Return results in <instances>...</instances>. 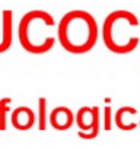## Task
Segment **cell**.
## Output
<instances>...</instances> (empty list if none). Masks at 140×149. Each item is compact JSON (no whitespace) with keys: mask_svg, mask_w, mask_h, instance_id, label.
Here are the masks:
<instances>
[{"mask_svg":"<svg viewBox=\"0 0 140 149\" xmlns=\"http://www.w3.org/2000/svg\"><path fill=\"white\" fill-rule=\"evenodd\" d=\"M12 111V98H2L0 100V130L5 132L8 127V114Z\"/></svg>","mask_w":140,"mask_h":149,"instance_id":"10","label":"cell"},{"mask_svg":"<svg viewBox=\"0 0 140 149\" xmlns=\"http://www.w3.org/2000/svg\"><path fill=\"white\" fill-rule=\"evenodd\" d=\"M54 26L55 19L47 10H29L21 18L18 25L19 44L31 54H44L55 44Z\"/></svg>","mask_w":140,"mask_h":149,"instance_id":"2","label":"cell"},{"mask_svg":"<svg viewBox=\"0 0 140 149\" xmlns=\"http://www.w3.org/2000/svg\"><path fill=\"white\" fill-rule=\"evenodd\" d=\"M101 117L104 118V129H105L107 132H110V130H111V121H112V110H111L110 105H107V107L104 108V113H102Z\"/></svg>","mask_w":140,"mask_h":149,"instance_id":"11","label":"cell"},{"mask_svg":"<svg viewBox=\"0 0 140 149\" xmlns=\"http://www.w3.org/2000/svg\"><path fill=\"white\" fill-rule=\"evenodd\" d=\"M140 22L133 12L114 10L111 12L102 25V40L105 47L115 54L131 53L139 45V35L136 29Z\"/></svg>","mask_w":140,"mask_h":149,"instance_id":"3","label":"cell"},{"mask_svg":"<svg viewBox=\"0 0 140 149\" xmlns=\"http://www.w3.org/2000/svg\"><path fill=\"white\" fill-rule=\"evenodd\" d=\"M13 41V12L5 9L0 12V54L8 51Z\"/></svg>","mask_w":140,"mask_h":149,"instance_id":"4","label":"cell"},{"mask_svg":"<svg viewBox=\"0 0 140 149\" xmlns=\"http://www.w3.org/2000/svg\"><path fill=\"white\" fill-rule=\"evenodd\" d=\"M128 114L136 116V114H137V111H136L133 107H121L120 110H117V113H115V116H114V121H115V124H117V127H118V129H121V130H133V129H136V127H137V123L125 124V123L123 121V120H124V117H125V116H128Z\"/></svg>","mask_w":140,"mask_h":149,"instance_id":"8","label":"cell"},{"mask_svg":"<svg viewBox=\"0 0 140 149\" xmlns=\"http://www.w3.org/2000/svg\"><path fill=\"white\" fill-rule=\"evenodd\" d=\"M57 37L60 45L72 54H85L91 51L98 41L99 28L94 15L86 10H70L58 22Z\"/></svg>","mask_w":140,"mask_h":149,"instance_id":"1","label":"cell"},{"mask_svg":"<svg viewBox=\"0 0 140 149\" xmlns=\"http://www.w3.org/2000/svg\"><path fill=\"white\" fill-rule=\"evenodd\" d=\"M99 107H82L79 108V111L75 114V121L78 124V127L80 129V132H91L94 121H95V116Z\"/></svg>","mask_w":140,"mask_h":149,"instance_id":"7","label":"cell"},{"mask_svg":"<svg viewBox=\"0 0 140 149\" xmlns=\"http://www.w3.org/2000/svg\"><path fill=\"white\" fill-rule=\"evenodd\" d=\"M48 113H47V98L41 97L38 100V118H37V123H38V129L41 132L47 130V123H48Z\"/></svg>","mask_w":140,"mask_h":149,"instance_id":"9","label":"cell"},{"mask_svg":"<svg viewBox=\"0 0 140 149\" xmlns=\"http://www.w3.org/2000/svg\"><path fill=\"white\" fill-rule=\"evenodd\" d=\"M48 123L51 124V127H54L55 130L64 132L69 130L75 123V114L72 113V110L61 105V107H55L50 116H48Z\"/></svg>","mask_w":140,"mask_h":149,"instance_id":"5","label":"cell"},{"mask_svg":"<svg viewBox=\"0 0 140 149\" xmlns=\"http://www.w3.org/2000/svg\"><path fill=\"white\" fill-rule=\"evenodd\" d=\"M35 120V113L29 107H18L10 116V123L16 130H29L34 127Z\"/></svg>","mask_w":140,"mask_h":149,"instance_id":"6","label":"cell"}]
</instances>
